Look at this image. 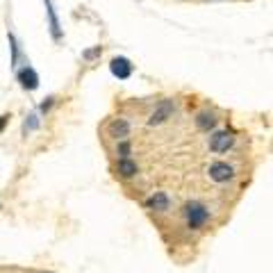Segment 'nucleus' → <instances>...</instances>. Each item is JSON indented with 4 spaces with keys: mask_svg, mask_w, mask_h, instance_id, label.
Returning a JSON list of instances; mask_svg holds the SVG:
<instances>
[{
    "mask_svg": "<svg viewBox=\"0 0 273 273\" xmlns=\"http://www.w3.org/2000/svg\"><path fill=\"white\" fill-rule=\"evenodd\" d=\"M128 132H130V125L125 123L123 119H121V121H114V123L109 125V134L116 136V139H125V136H128Z\"/></svg>",
    "mask_w": 273,
    "mask_h": 273,
    "instance_id": "0eeeda50",
    "label": "nucleus"
},
{
    "mask_svg": "<svg viewBox=\"0 0 273 273\" xmlns=\"http://www.w3.org/2000/svg\"><path fill=\"white\" fill-rule=\"evenodd\" d=\"M18 80L23 82L25 89H36V87H39V75H36L32 68H21V71H18Z\"/></svg>",
    "mask_w": 273,
    "mask_h": 273,
    "instance_id": "423d86ee",
    "label": "nucleus"
},
{
    "mask_svg": "<svg viewBox=\"0 0 273 273\" xmlns=\"http://www.w3.org/2000/svg\"><path fill=\"white\" fill-rule=\"evenodd\" d=\"M119 173L123 178H132L136 173V164H134V162H130L128 157H123V160L119 162Z\"/></svg>",
    "mask_w": 273,
    "mask_h": 273,
    "instance_id": "9d476101",
    "label": "nucleus"
},
{
    "mask_svg": "<svg viewBox=\"0 0 273 273\" xmlns=\"http://www.w3.org/2000/svg\"><path fill=\"white\" fill-rule=\"evenodd\" d=\"M119 153L123 155V157H128V155H130V144H128V141H123V144L119 146Z\"/></svg>",
    "mask_w": 273,
    "mask_h": 273,
    "instance_id": "9b49d317",
    "label": "nucleus"
},
{
    "mask_svg": "<svg viewBox=\"0 0 273 273\" xmlns=\"http://www.w3.org/2000/svg\"><path fill=\"white\" fill-rule=\"evenodd\" d=\"M171 114H173V103H171V101H164V103H162L160 107H157L155 112H153V116H150L148 123H150V125H160V123H164V121L169 119Z\"/></svg>",
    "mask_w": 273,
    "mask_h": 273,
    "instance_id": "39448f33",
    "label": "nucleus"
},
{
    "mask_svg": "<svg viewBox=\"0 0 273 273\" xmlns=\"http://www.w3.org/2000/svg\"><path fill=\"white\" fill-rule=\"evenodd\" d=\"M109 68H112V73H114L116 77H121V80L130 77V73H132V64H130L125 57H116V60H112Z\"/></svg>",
    "mask_w": 273,
    "mask_h": 273,
    "instance_id": "7ed1b4c3",
    "label": "nucleus"
},
{
    "mask_svg": "<svg viewBox=\"0 0 273 273\" xmlns=\"http://www.w3.org/2000/svg\"><path fill=\"white\" fill-rule=\"evenodd\" d=\"M187 221L191 228H201V225L207 221V209H205L201 203H191L187 207Z\"/></svg>",
    "mask_w": 273,
    "mask_h": 273,
    "instance_id": "f257e3e1",
    "label": "nucleus"
},
{
    "mask_svg": "<svg viewBox=\"0 0 273 273\" xmlns=\"http://www.w3.org/2000/svg\"><path fill=\"white\" fill-rule=\"evenodd\" d=\"M209 178L214 182H228L232 178V166L223 164V162H217V164L209 166Z\"/></svg>",
    "mask_w": 273,
    "mask_h": 273,
    "instance_id": "f03ea898",
    "label": "nucleus"
},
{
    "mask_svg": "<svg viewBox=\"0 0 273 273\" xmlns=\"http://www.w3.org/2000/svg\"><path fill=\"white\" fill-rule=\"evenodd\" d=\"M232 146V134L228 132H217L212 136V144H209V148L214 150V153H225V150Z\"/></svg>",
    "mask_w": 273,
    "mask_h": 273,
    "instance_id": "20e7f679",
    "label": "nucleus"
},
{
    "mask_svg": "<svg viewBox=\"0 0 273 273\" xmlns=\"http://www.w3.org/2000/svg\"><path fill=\"white\" fill-rule=\"evenodd\" d=\"M148 207H153V209H169V196H166V193H155L153 198H148Z\"/></svg>",
    "mask_w": 273,
    "mask_h": 273,
    "instance_id": "1a4fd4ad",
    "label": "nucleus"
},
{
    "mask_svg": "<svg viewBox=\"0 0 273 273\" xmlns=\"http://www.w3.org/2000/svg\"><path fill=\"white\" fill-rule=\"evenodd\" d=\"M196 125L201 130H209V128L217 125V119H214L212 112H201V114H198V119H196Z\"/></svg>",
    "mask_w": 273,
    "mask_h": 273,
    "instance_id": "6e6552de",
    "label": "nucleus"
}]
</instances>
